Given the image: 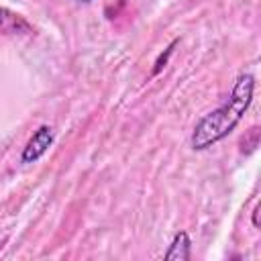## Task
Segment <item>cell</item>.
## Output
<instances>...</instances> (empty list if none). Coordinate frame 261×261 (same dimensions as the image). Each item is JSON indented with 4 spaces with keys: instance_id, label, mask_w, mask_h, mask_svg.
Returning <instances> with one entry per match:
<instances>
[{
    "instance_id": "obj_1",
    "label": "cell",
    "mask_w": 261,
    "mask_h": 261,
    "mask_svg": "<svg viewBox=\"0 0 261 261\" xmlns=\"http://www.w3.org/2000/svg\"><path fill=\"white\" fill-rule=\"evenodd\" d=\"M253 90H255V77L251 73H241L234 82L228 100L220 108L200 118V122L196 124L192 133V149L194 151L208 149L210 145L218 143L228 133H232V128L241 122L243 114L247 112L253 100Z\"/></svg>"
},
{
    "instance_id": "obj_2",
    "label": "cell",
    "mask_w": 261,
    "mask_h": 261,
    "mask_svg": "<svg viewBox=\"0 0 261 261\" xmlns=\"http://www.w3.org/2000/svg\"><path fill=\"white\" fill-rule=\"evenodd\" d=\"M51 143H53V128L47 126V124L39 126V128L35 130V135L31 137V141L27 143L24 151H22V163H33V161H37V159L49 149Z\"/></svg>"
},
{
    "instance_id": "obj_3",
    "label": "cell",
    "mask_w": 261,
    "mask_h": 261,
    "mask_svg": "<svg viewBox=\"0 0 261 261\" xmlns=\"http://www.w3.org/2000/svg\"><path fill=\"white\" fill-rule=\"evenodd\" d=\"M190 237L188 232H177L169 245V251L165 253L167 261H188L190 259Z\"/></svg>"
},
{
    "instance_id": "obj_4",
    "label": "cell",
    "mask_w": 261,
    "mask_h": 261,
    "mask_svg": "<svg viewBox=\"0 0 261 261\" xmlns=\"http://www.w3.org/2000/svg\"><path fill=\"white\" fill-rule=\"evenodd\" d=\"M18 29L29 31V22H24L18 14H14V12L6 10V8H0V31H10V33H14V31H18Z\"/></svg>"
},
{
    "instance_id": "obj_5",
    "label": "cell",
    "mask_w": 261,
    "mask_h": 261,
    "mask_svg": "<svg viewBox=\"0 0 261 261\" xmlns=\"http://www.w3.org/2000/svg\"><path fill=\"white\" fill-rule=\"evenodd\" d=\"M175 45H177V41H173V43L165 49V53H163V55H159V59H157V63H155V69H153V73H159V71H161V67L167 63V57L173 53V47H175Z\"/></svg>"
},
{
    "instance_id": "obj_6",
    "label": "cell",
    "mask_w": 261,
    "mask_h": 261,
    "mask_svg": "<svg viewBox=\"0 0 261 261\" xmlns=\"http://www.w3.org/2000/svg\"><path fill=\"white\" fill-rule=\"evenodd\" d=\"M259 210H261V204H255V208H253V226H257V228H259Z\"/></svg>"
},
{
    "instance_id": "obj_7",
    "label": "cell",
    "mask_w": 261,
    "mask_h": 261,
    "mask_svg": "<svg viewBox=\"0 0 261 261\" xmlns=\"http://www.w3.org/2000/svg\"><path fill=\"white\" fill-rule=\"evenodd\" d=\"M82 2H90V0H82Z\"/></svg>"
}]
</instances>
